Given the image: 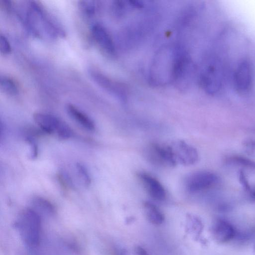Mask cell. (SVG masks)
Masks as SVG:
<instances>
[{"label": "cell", "instance_id": "4316f807", "mask_svg": "<svg viewBox=\"0 0 255 255\" xmlns=\"http://www.w3.org/2000/svg\"><path fill=\"white\" fill-rule=\"evenodd\" d=\"M251 197L255 200V188L249 191Z\"/></svg>", "mask_w": 255, "mask_h": 255}, {"label": "cell", "instance_id": "8992f818", "mask_svg": "<svg viewBox=\"0 0 255 255\" xmlns=\"http://www.w3.org/2000/svg\"><path fill=\"white\" fill-rule=\"evenodd\" d=\"M236 91L240 94H247L251 91L253 84V68L248 60H244L237 66L233 75Z\"/></svg>", "mask_w": 255, "mask_h": 255}, {"label": "cell", "instance_id": "5b68a950", "mask_svg": "<svg viewBox=\"0 0 255 255\" xmlns=\"http://www.w3.org/2000/svg\"><path fill=\"white\" fill-rule=\"evenodd\" d=\"M219 181V176L214 172L200 170L193 173L186 178L185 187L190 193H196L213 187Z\"/></svg>", "mask_w": 255, "mask_h": 255}, {"label": "cell", "instance_id": "d4e9b609", "mask_svg": "<svg viewBox=\"0 0 255 255\" xmlns=\"http://www.w3.org/2000/svg\"><path fill=\"white\" fill-rule=\"evenodd\" d=\"M133 252L134 255H149L146 250L140 246H135Z\"/></svg>", "mask_w": 255, "mask_h": 255}, {"label": "cell", "instance_id": "5bb4252c", "mask_svg": "<svg viewBox=\"0 0 255 255\" xmlns=\"http://www.w3.org/2000/svg\"><path fill=\"white\" fill-rule=\"evenodd\" d=\"M31 204L32 208L36 211L41 216H53L56 212L54 205L47 199L41 196H35L32 198Z\"/></svg>", "mask_w": 255, "mask_h": 255}, {"label": "cell", "instance_id": "9c48e42d", "mask_svg": "<svg viewBox=\"0 0 255 255\" xmlns=\"http://www.w3.org/2000/svg\"><path fill=\"white\" fill-rule=\"evenodd\" d=\"M93 40L101 49L110 56L116 53L114 42L107 29L99 23L94 24L91 29Z\"/></svg>", "mask_w": 255, "mask_h": 255}, {"label": "cell", "instance_id": "d6986e66", "mask_svg": "<svg viewBox=\"0 0 255 255\" xmlns=\"http://www.w3.org/2000/svg\"><path fill=\"white\" fill-rule=\"evenodd\" d=\"M79 8L84 15L88 18L93 17L97 10V4L95 1L82 0L79 1Z\"/></svg>", "mask_w": 255, "mask_h": 255}, {"label": "cell", "instance_id": "603a6c76", "mask_svg": "<svg viewBox=\"0 0 255 255\" xmlns=\"http://www.w3.org/2000/svg\"><path fill=\"white\" fill-rule=\"evenodd\" d=\"M0 50L1 53L7 54L10 52L11 47L7 38L2 35L0 36Z\"/></svg>", "mask_w": 255, "mask_h": 255}, {"label": "cell", "instance_id": "ffe728a7", "mask_svg": "<svg viewBox=\"0 0 255 255\" xmlns=\"http://www.w3.org/2000/svg\"><path fill=\"white\" fill-rule=\"evenodd\" d=\"M76 168L78 176L84 184L89 186L91 184V179L87 168L81 163H76Z\"/></svg>", "mask_w": 255, "mask_h": 255}, {"label": "cell", "instance_id": "4fadbf2b", "mask_svg": "<svg viewBox=\"0 0 255 255\" xmlns=\"http://www.w3.org/2000/svg\"><path fill=\"white\" fill-rule=\"evenodd\" d=\"M69 116L85 129L93 131L95 129L94 121L86 114L72 104H68L66 107Z\"/></svg>", "mask_w": 255, "mask_h": 255}, {"label": "cell", "instance_id": "9a60e30c", "mask_svg": "<svg viewBox=\"0 0 255 255\" xmlns=\"http://www.w3.org/2000/svg\"><path fill=\"white\" fill-rule=\"evenodd\" d=\"M143 209L146 218L151 224L155 225H160L163 223L165 219L163 214L151 202H144Z\"/></svg>", "mask_w": 255, "mask_h": 255}, {"label": "cell", "instance_id": "ac0fdd59", "mask_svg": "<svg viewBox=\"0 0 255 255\" xmlns=\"http://www.w3.org/2000/svg\"><path fill=\"white\" fill-rule=\"evenodd\" d=\"M0 86L1 90L8 95L14 96L18 93L16 84L9 77L1 76L0 79Z\"/></svg>", "mask_w": 255, "mask_h": 255}, {"label": "cell", "instance_id": "44dd1931", "mask_svg": "<svg viewBox=\"0 0 255 255\" xmlns=\"http://www.w3.org/2000/svg\"><path fill=\"white\" fill-rule=\"evenodd\" d=\"M56 134L59 138L66 139L71 137L73 132L68 125L63 122Z\"/></svg>", "mask_w": 255, "mask_h": 255}, {"label": "cell", "instance_id": "e0dca14e", "mask_svg": "<svg viewBox=\"0 0 255 255\" xmlns=\"http://www.w3.org/2000/svg\"><path fill=\"white\" fill-rule=\"evenodd\" d=\"M227 163L255 169V161L240 155H231L226 159Z\"/></svg>", "mask_w": 255, "mask_h": 255}, {"label": "cell", "instance_id": "3957f363", "mask_svg": "<svg viewBox=\"0 0 255 255\" xmlns=\"http://www.w3.org/2000/svg\"><path fill=\"white\" fill-rule=\"evenodd\" d=\"M26 22L29 29L37 36H48L54 38L58 35H64L63 30L35 3L31 4L27 13Z\"/></svg>", "mask_w": 255, "mask_h": 255}, {"label": "cell", "instance_id": "7a4b0ae2", "mask_svg": "<svg viewBox=\"0 0 255 255\" xmlns=\"http://www.w3.org/2000/svg\"><path fill=\"white\" fill-rule=\"evenodd\" d=\"M14 227L27 247L34 249L39 244L41 216L32 208L22 211L15 220Z\"/></svg>", "mask_w": 255, "mask_h": 255}, {"label": "cell", "instance_id": "2e32d148", "mask_svg": "<svg viewBox=\"0 0 255 255\" xmlns=\"http://www.w3.org/2000/svg\"><path fill=\"white\" fill-rule=\"evenodd\" d=\"M93 76L96 82L102 87L113 93L123 101L125 100V95L122 87L101 74L95 73L93 74Z\"/></svg>", "mask_w": 255, "mask_h": 255}, {"label": "cell", "instance_id": "7402d4cb", "mask_svg": "<svg viewBox=\"0 0 255 255\" xmlns=\"http://www.w3.org/2000/svg\"><path fill=\"white\" fill-rule=\"evenodd\" d=\"M26 141L30 146L29 156L31 159L36 158L38 155V147L34 139L29 136L26 137Z\"/></svg>", "mask_w": 255, "mask_h": 255}, {"label": "cell", "instance_id": "30bf717a", "mask_svg": "<svg viewBox=\"0 0 255 255\" xmlns=\"http://www.w3.org/2000/svg\"><path fill=\"white\" fill-rule=\"evenodd\" d=\"M138 177L149 195L154 200L163 201L166 197V192L161 183L152 175L141 172Z\"/></svg>", "mask_w": 255, "mask_h": 255}, {"label": "cell", "instance_id": "52a82bcc", "mask_svg": "<svg viewBox=\"0 0 255 255\" xmlns=\"http://www.w3.org/2000/svg\"><path fill=\"white\" fill-rule=\"evenodd\" d=\"M145 154L148 160L155 165L173 167L177 164L170 145L152 143L145 149Z\"/></svg>", "mask_w": 255, "mask_h": 255}, {"label": "cell", "instance_id": "ba28073f", "mask_svg": "<svg viewBox=\"0 0 255 255\" xmlns=\"http://www.w3.org/2000/svg\"><path fill=\"white\" fill-rule=\"evenodd\" d=\"M169 145L177 164L190 166L198 161L199 156L196 148L185 141L176 140Z\"/></svg>", "mask_w": 255, "mask_h": 255}, {"label": "cell", "instance_id": "8fae6325", "mask_svg": "<svg viewBox=\"0 0 255 255\" xmlns=\"http://www.w3.org/2000/svg\"><path fill=\"white\" fill-rule=\"evenodd\" d=\"M211 234L214 240L220 243H225L232 240L236 231L233 225L224 219H217L211 227Z\"/></svg>", "mask_w": 255, "mask_h": 255}, {"label": "cell", "instance_id": "277c9868", "mask_svg": "<svg viewBox=\"0 0 255 255\" xmlns=\"http://www.w3.org/2000/svg\"><path fill=\"white\" fill-rule=\"evenodd\" d=\"M219 63L210 61L201 72L199 81L203 89L208 94L215 95L220 91L223 85V72Z\"/></svg>", "mask_w": 255, "mask_h": 255}, {"label": "cell", "instance_id": "cb8c5ba5", "mask_svg": "<svg viewBox=\"0 0 255 255\" xmlns=\"http://www.w3.org/2000/svg\"><path fill=\"white\" fill-rule=\"evenodd\" d=\"M238 178L241 184L243 186L245 190L249 192L252 188L244 171L240 170L239 171Z\"/></svg>", "mask_w": 255, "mask_h": 255}, {"label": "cell", "instance_id": "7c38bea8", "mask_svg": "<svg viewBox=\"0 0 255 255\" xmlns=\"http://www.w3.org/2000/svg\"><path fill=\"white\" fill-rule=\"evenodd\" d=\"M33 118L36 125L47 133H56L63 123L56 116L47 113H35Z\"/></svg>", "mask_w": 255, "mask_h": 255}, {"label": "cell", "instance_id": "6da1fadb", "mask_svg": "<svg viewBox=\"0 0 255 255\" xmlns=\"http://www.w3.org/2000/svg\"><path fill=\"white\" fill-rule=\"evenodd\" d=\"M181 48L175 45L162 47L154 57L150 66L149 79L155 86L173 83L174 72Z\"/></svg>", "mask_w": 255, "mask_h": 255}, {"label": "cell", "instance_id": "484cf974", "mask_svg": "<svg viewBox=\"0 0 255 255\" xmlns=\"http://www.w3.org/2000/svg\"><path fill=\"white\" fill-rule=\"evenodd\" d=\"M245 144L250 147L255 148V140L248 139L245 141Z\"/></svg>", "mask_w": 255, "mask_h": 255}]
</instances>
